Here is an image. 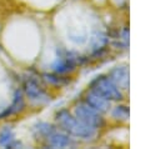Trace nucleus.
<instances>
[{"label": "nucleus", "mask_w": 160, "mask_h": 149, "mask_svg": "<svg viewBox=\"0 0 160 149\" xmlns=\"http://www.w3.org/2000/svg\"><path fill=\"white\" fill-rule=\"evenodd\" d=\"M55 118H56L58 124L71 135L84 138V139H89V138H92L95 135L96 128L90 126V125L85 124L84 121H81L80 119L72 116L66 109L58 111Z\"/></svg>", "instance_id": "1"}, {"label": "nucleus", "mask_w": 160, "mask_h": 149, "mask_svg": "<svg viewBox=\"0 0 160 149\" xmlns=\"http://www.w3.org/2000/svg\"><path fill=\"white\" fill-rule=\"evenodd\" d=\"M90 89L100 94L101 96L106 98L108 100H119L122 98L118 85L111 80V78H108L104 75L96 76L90 83Z\"/></svg>", "instance_id": "2"}, {"label": "nucleus", "mask_w": 160, "mask_h": 149, "mask_svg": "<svg viewBox=\"0 0 160 149\" xmlns=\"http://www.w3.org/2000/svg\"><path fill=\"white\" fill-rule=\"evenodd\" d=\"M75 115L81 121H84L85 124H88L90 126H94V128H100L104 124V120L99 115V111H96L89 104H79V105H76Z\"/></svg>", "instance_id": "3"}, {"label": "nucleus", "mask_w": 160, "mask_h": 149, "mask_svg": "<svg viewBox=\"0 0 160 149\" xmlns=\"http://www.w3.org/2000/svg\"><path fill=\"white\" fill-rule=\"evenodd\" d=\"M24 93L26 94V96L30 100L36 101V103H45L50 99L49 95L46 94V91L32 78H28L24 81Z\"/></svg>", "instance_id": "4"}, {"label": "nucleus", "mask_w": 160, "mask_h": 149, "mask_svg": "<svg viewBox=\"0 0 160 149\" xmlns=\"http://www.w3.org/2000/svg\"><path fill=\"white\" fill-rule=\"evenodd\" d=\"M86 104H89L91 108H94L96 111H100V113L108 111V109L110 106V103H109V100L106 98L101 96L100 94L95 93L91 89L86 94Z\"/></svg>", "instance_id": "5"}, {"label": "nucleus", "mask_w": 160, "mask_h": 149, "mask_svg": "<svg viewBox=\"0 0 160 149\" xmlns=\"http://www.w3.org/2000/svg\"><path fill=\"white\" fill-rule=\"evenodd\" d=\"M76 60L78 59L72 58L71 54H68L66 56H61V58L56 59L55 63L52 64V69L60 74L71 71V70H74V68L76 65Z\"/></svg>", "instance_id": "6"}, {"label": "nucleus", "mask_w": 160, "mask_h": 149, "mask_svg": "<svg viewBox=\"0 0 160 149\" xmlns=\"http://www.w3.org/2000/svg\"><path fill=\"white\" fill-rule=\"evenodd\" d=\"M111 80L120 88L128 89L129 86V71L125 66H116L110 73Z\"/></svg>", "instance_id": "7"}, {"label": "nucleus", "mask_w": 160, "mask_h": 149, "mask_svg": "<svg viewBox=\"0 0 160 149\" xmlns=\"http://www.w3.org/2000/svg\"><path fill=\"white\" fill-rule=\"evenodd\" d=\"M48 143L49 145L54 146V148H65L72 144V140L69 138V135L64 134V133H51L48 138Z\"/></svg>", "instance_id": "8"}, {"label": "nucleus", "mask_w": 160, "mask_h": 149, "mask_svg": "<svg viewBox=\"0 0 160 149\" xmlns=\"http://www.w3.org/2000/svg\"><path fill=\"white\" fill-rule=\"evenodd\" d=\"M25 108V101H24V95L21 90H15L14 93V98H12V103L6 108V114L8 116L12 115V114H18L20 113L22 109Z\"/></svg>", "instance_id": "9"}, {"label": "nucleus", "mask_w": 160, "mask_h": 149, "mask_svg": "<svg viewBox=\"0 0 160 149\" xmlns=\"http://www.w3.org/2000/svg\"><path fill=\"white\" fill-rule=\"evenodd\" d=\"M55 131V128L49 123H38L34 126V133L36 136H44L48 138L51 133Z\"/></svg>", "instance_id": "10"}, {"label": "nucleus", "mask_w": 160, "mask_h": 149, "mask_svg": "<svg viewBox=\"0 0 160 149\" xmlns=\"http://www.w3.org/2000/svg\"><path fill=\"white\" fill-rule=\"evenodd\" d=\"M106 43H108V38L101 33H98L91 38V45H92V49L96 54L105 48Z\"/></svg>", "instance_id": "11"}, {"label": "nucleus", "mask_w": 160, "mask_h": 149, "mask_svg": "<svg viewBox=\"0 0 160 149\" xmlns=\"http://www.w3.org/2000/svg\"><path fill=\"white\" fill-rule=\"evenodd\" d=\"M14 140V131L10 126H4L0 130V145L8 146L9 143Z\"/></svg>", "instance_id": "12"}, {"label": "nucleus", "mask_w": 160, "mask_h": 149, "mask_svg": "<svg viewBox=\"0 0 160 149\" xmlns=\"http://www.w3.org/2000/svg\"><path fill=\"white\" fill-rule=\"evenodd\" d=\"M42 79H44L48 84L55 85V86H61V85H64V84L68 81L66 79H64V78H61V76H59V75H56V74H44V75H42Z\"/></svg>", "instance_id": "13"}, {"label": "nucleus", "mask_w": 160, "mask_h": 149, "mask_svg": "<svg viewBox=\"0 0 160 149\" xmlns=\"http://www.w3.org/2000/svg\"><path fill=\"white\" fill-rule=\"evenodd\" d=\"M112 116L116 118V119H120V120H126L129 118V109L126 106H116L114 110H112Z\"/></svg>", "instance_id": "14"}]
</instances>
